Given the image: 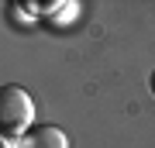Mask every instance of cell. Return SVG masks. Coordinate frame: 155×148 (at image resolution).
<instances>
[{"label": "cell", "mask_w": 155, "mask_h": 148, "mask_svg": "<svg viewBox=\"0 0 155 148\" xmlns=\"http://www.w3.org/2000/svg\"><path fill=\"white\" fill-rule=\"evenodd\" d=\"M35 127V100L24 86H0V134L7 141H17Z\"/></svg>", "instance_id": "cell-1"}, {"label": "cell", "mask_w": 155, "mask_h": 148, "mask_svg": "<svg viewBox=\"0 0 155 148\" xmlns=\"http://www.w3.org/2000/svg\"><path fill=\"white\" fill-rule=\"evenodd\" d=\"M21 148H69V138L55 124H35L31 131L24 134V145Z\"/></svg>", "instance_id": "cell-2"}, {"label": "cell", "mask_w": 155, "mask_h": 148, "mask_svg": "<svg viewBox=\"0 0 155 148\" xmlns=\"http://www.w3.org/2000/svg\"><path fill=\"white\" fill-rule=\"evenodd\" d=\"M148 90H152V97H155V69H152V76H148Z\"/></svg>", "instance_id": "cell-3"}, {"label": "cell", "mask_w": 155, "mask_h": 148, "mask_svg": "<svg viewBox=\"0 0 155 148\" xmlns=\"http://www.w3.org/2000/svg\"><path fill=\"white\" fill-rule=\"evenodd\" d=\"M0 148H14V141H7V138L0 134Z\"/></svg>", "instance_id": "cell-4"}]
</instances>
